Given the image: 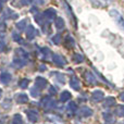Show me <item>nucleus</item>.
Here are the masks:
<instances>
[{
	"mask_svg": "<svg viewBox=\"0 0 124 124\" xmlns=\"http://www.w3.org/2000/svg\"><path fill=\"white\" fill-rule=\"evenodd\" d=\"M56 79H57V81H58L60 84H64V83H65V77H64V75L61 74V73H57Z\"/></svg>",
	"mask_w": 124,
	"mask_h": 124,
	"instance_id": "28",
	"label": "nucleus"
},
{
	"mask_svg": "<svg viewBox=\"0 0 124 124\" xmlns=\"http://www.w3.org/2000/svg\"><path fill=\"white\" fill-rule=\"evenodd\" d=\"M103 120L106 121L107 124H114V118L112 116V114L110 112H103L102 113Z\"/></svg>",
	"mask_w": 124,
	"mask_h": 124,
	"instance_id": "12",
	"label": "nucleus"
},
{
	"mask_svg": "<svg viewBox=\"0 0 124 124\" xmlns=\"http://www.w3.org/2000/svg\"><path fill=\"white\" fill-rule=\"evenodd\" d=\"M31 11H32V12H36L37 9H36V8H32V10H31Z\"/></svg>",
	"mask_w": 124,
	"mask_h": 124,
	"instance_id": "40",
	"label": "nucleus"
},
{
	"mask_svg": "<svg viewBox=\"0 0 124 124\" xmlns=\"http://www.w3.org/2000/svg\"><path fill=\"white\" fill-rule=\"evenodd\" d=\"M73 61H74L75 63H81V62L84 61V57L79 54H75L74 56H73Z\"/></svg>",
	"mask_w": 124,
	"mask_h": 124,
	"instance_id": "25",
	"label": "nucleus"
},
{
	"mask_svg": "<svg viewBox=\"0 0 124 124\" xmlns=\"http://www.w3.org/2000/svg\"><path fill=\"white\" fill-rule=\"evenodd\" d=\"M54 25H56V27L58 28V30H62V28L64 27V21H63V19H62V17H58V19H56Z\"/></svg>",
	"mask_w": 124,
	"mask_h": 124,
	"instance_id": "20",
	"label": "nucleus"
},
{
	"mask_svg": "<svg viewBox=\"0 0 124 124\" xmlns=\"http://www.w3.org/2000/svg\"><path fill=\"white\" fill-rule=\"evenodd\" d=\"M36 1H37V3H44L45 0H36Z\"/></svg>",
	"mask_w": 124,
	"mask_h": 124,
	"instance_id": "39",
	"label": "nucleus"
},
{
	"mask_svg": "<svg viewBox=\"0 0 124 124\" xmlns=\"http://www.w3.org/2000/svg\"><path fill=\"white\" fill-rule=\"evenodd\" d=\"M35 35H36V31H35V28L33 27V25L27 26V31H26V36H27V38L33 39L35 37Z\"/></svg>",
	"mask_w": 124,
	"mask_h": 124,
	"instance_id": "14",
	"label": "nucleus"
},
{
	"mask_svg": "<svg viewBox=\"0 0 124 124\" xmlns=\"http://www.w3.org/2000/svg\"><path fill=\"white\" fill-rule=\"evenodd\" d=\"M41 54H43V59H48L50 57V54H51V52H50V50L48 49V48H41Z\"/></svg>",
	"mask_w": 124,
	"mask_h": 124,
	"instance_id": "23",
	"label": "nucleus"
},
{
	"mask_svg": "<svg viewBox=\"0 0 124 124\" xmlns=\"http://www.w3.org/2000/svg\"><path fill=\"white\" fill-rule=\"evenodd\" d=\"M47 86V79L44 78L41 76H38L36 78V87H38L39 89H43Z\"/></svg>",
	"mask_w": 124,
	"mask_h": 124,
	"instance_id": "11",
	"label": "nucleus"
},
{
	"mask_svg": "<svg viewBox=\"0 0 124 124\" xmlns=\"http://www.w3.org/2000/svg\"><path fill=\"white\" fill-rule=\"evenodd\" d=\"M3 49H4V44L1 41V43H0V51H2Z\"/></svg>",
	"mask_w": 124,
	"mask_h": 124,
	"instance_id": "36",
	"label": "nucleus"
},
{
	"mask_svg": "<svg viewBox=\"0 0 124 124\" xmlns=\"http://www.w3.org/2000/svg\"><path fill=\"white\" fill-rule=\"evenodd\" d=\"M71 97H72L71 93L68 92V90H64V92H62V94L60 95V100L62 101V102H65V101L70 100Z\"/></svg>",
	"mask_w": 124,
	"mask_h": 124,
	"instance_id": "15",
	"label": "nucleus"
},
{
	"mask_svg": "<svg viewBox=\"0 0 124 124\" xmlns=\"http://www.w3.org/2000/svg\"><path fill=\"white\" fill-rule=\"evenodd\" d=\"M32 1H33V0H21V2L23 4H30Z\"/></svg>",
	"mask_w": 124,
	"mask_h": 124,
	"instance_id": "34",
	"label": "nucleus"
},
{
	"mask_svg": "<svg viewBox=\"0 0 124 124\" xmlns=\"http://www.w3.org/2000/svg\"><path fill=\"white\" fill-rule=\"evenodd\" d=\"M60 41H61V35L60 34H57V35H54V36L52 37V43H54V44L59 45V44H60Z\"/></svg>",
	"mask_w": 124,
	"mask_h": 124,
	"instance_id": "32",
	"label": "nucleus"
},
{
	"mask_svg": "<svg viewBox=\"0 0 124 124\" xmlns=\"http://www.w3.org/2000/svg\"><path fill=\"white\" fill-rule=\"evenodd\" d=\"M27 116H28V120L33 123L38 121V112H37L36 110H30V111L27 112Z\"/></svg>",
	"mask_w": 124,
	"mask_h": 124,
	"instance_id": "9",
	"label": "nucleus"
},
{
	"mask_svg": "<svg viewBox=\"0 0 124 124\" xmlns=\"http://www.w3.org/2000/svg\"><path fill=\"white\" fill-rule=\"evenodd\" d=\"M56 15H57L56 10L52 9V8L47 9V10L44 12V16H45L46 19H48V20H54L56 19Z\"/></svg>",
	"mask_w": 124,
	"mask_h": 124,
	"instance_id": "3",
	"label": "nucleus"
},
{
	"mask_svg": "<svg viewBox=\"0 0 124 124\" xmlns=\"http://www.w3.org/2000/svg\"><path fill=\"white\" fill-rule=\"evenodd\" d=\"M102 98H103V93L101 92V90H95L92 95V99H93V101H95V102L101 101Z\"/></svg>",
	"mask_w": 124,
	"mask_h": 124,
	"instance_id": "7",
	"label": "nucleus"
},
{
	"mask_svg": "<svg viewBox=\"0 0 124 124\" xmlns=\"http://www.w3.org/2000/svg\"><path fill=\"white\" fill-rule=\"evenodd\" d=\"M45 70H46V66H44V65L39 66V71H45Z\"/></svg>",
	"mask_w": 124,
	"mask_h": 124,
	"instance_id": "38",
	"label": "nucleus"
},
{
	"mask_svg": "<svg viewBox=\"0 0 124 124\" xmlns=\"http://www.w3.org/2000/svg\"><path fill=\"white\" fill-rule=\"evenodd\" d=\"M90 1L96 7H107L108 4H110L113 0H90Z\"/></svg>",
	"mask_w": 124,
	"mask_h": 124,
	"instance_id": "10",
	"label": "nucleus"
},
{
	"mask_svg": "<svg viewBox=\"0 0 124 124\" xmlns=\"http://www.w3.org/2000/svg\"><path fill=\"white\" fill-rule=\"evenodd\" d=\"M78 113H79V116H83V118H88V116H90L93 114V110L88 107H83L79 109Z\"/></svg>",
	"mask_w": 124,
	"mask_h": 124,
	"instance_id": "6",
	"label": "nucleus"
},
{
	"mask_svg": "<svg viewBox=\"0 0 124 124\" xmlns=\"http://www.w3.org/2000/svg\"><path fill=\"white\" fill-rule=\"evenodd\" d=\"M114 103H116V99H114L113 97H108V98L103 101V107L109 108V107H111V106H113Z\"/></svg>",
	"mask_w": 124,
	"mask_h": 124,
	"instance_id": "17",
	"label": "nucleus"
},
{
	"mask_svg": "<svg viewBox=\"0 0 124 124\" xmlns=\"http://www.w3.org/2000/svg\"><path fill=\"white\" fill-rule=\"evenodd\" d=\"M65 46L68 48H72L73 46H74V39H73L71 36H66V38H65Z\"/></svg>",
	"mask_w": 124,
	"mask_h": 124,
	"instance_id": "22",
	"label": "nucleus"
},
{
	"mask_svg": "<svg viewBox=\"0 0 124 124\" xmlns=\"http://www.w3.org/2000/svg\"><path fill=\"white\" fill-rule=\"evenodd\" d=\"M1 10H2V4H1V1H0V12H1Z\"/></svg>",
	"mask_w": 124,
	"mask_h": 124,
	"instance_id": "41",
	"label": "nucleus"
},
{
	"mask_svg": "<svg viewBox=\"0 0 124 124\" xmlns=\"http://www.w3.org/2000/svg\"><path fill=\"white\" fill-rule=\"evenodd\" d=\"M13 64H14L15 66H17V68H22V66H24L26 64V61L24 60V59H14V61H13Z\"/></svg>",
	"mask_w": 124,
	"mask_h": 124,
	"instance_id": "19",
	"label": "nucleus"
},
{
	"mask_svg": "<svg viewBox=\"0 0 124 124\" xmlns=\"http://www.w3.org/2000/svg\"><path fill=\"white\" fill-rule=\"evenodd\" d=\"M15 54H16V57H19V58H24V59L27 57V54H26V52L24 51V49H22V48H17V49L15 50Z\"/></svg>",
	"mask_w": 124,
	"mask_h": 124,
	"instance_id": "21",
	"label": "nucleus"
},
{
	"mask_svg": "<svg viewBox=\"0 0 124 124\" xmlns=\"http://www.w3.org/2000/svg\"><path fill=\"white\" fill-rule=\"evenodd\" d=\"M120 99H121L122 101H124V92H123V93H121V94H120Z\"/></svg>",
	"mask_w": 124,
	"mask_h": 124,
	"instance_id": "37",
	"label": "nucleus"
},
{
	"mask_svg": "<svg viewBox=\"0 0 124 124\" xmlns=\"http://www.w3.org/2000/svg\"><path fill=\"white\" fill-rule=\"evenodd\" d=\"M41 105H43V107L45 108L46 110H50L56 107V101H54V99H51L50 97H45V98L41 100Z\"/></svg>",
	"mask_w": 124,
	"mask_h": 124,
	"instance_id": "2",
	"label": "nucleus"
},
{
	"mask_svg": "<svg viewBox=\"0 0 124 124\" xmlns=\"http://www.w3.org/2000/svg\"><path fill=\"white\" fill-rule=\"evenodd\" d=\"M31 95H32L33 97H35V98L38 97L39 96V88L36 87V86L33 87V88H31Z\"/></svg>",
	"mask_w": 124,
	"mask_h": 124,
	"instance_id": "30",
	"label": "nucleus"
},
{
	"mask_svg": "<svg viewBox=\"0 0 124 124\" xmlns=\"http://www.w3.org/2000/svg\"><path fill=\"white\" fill-rule=\"evenodd\" d=\"M70 85H71V87H72L74 90H79V88H81V83H79V79L77 78L76 76H72V77H71Z\"/></svg>",
	"mask_w": 124,
	"mask_h": 124,
	"instance_id": "5",
	"label": "nucleus"
},
{
	"mask_svg": "<svg viewBox=\"0 0 124 124\" xmlns=\"http://www.w3.org/2000/svg\"><path fill=\"white\" fill-rule=\"evenodd\" d=\"M28 83H30V79H27V78H22L21 81H20V84H19V85H20V87L24 89V88H26V87L28 86Z\"/></svg>",
	"mask_w": 124,
	"mask_h": 124,
	"instance_id": "27",
	"label": "nucleus"
},
{
	"mask_svg": "<svg viewBox=\"0 0 124 124\" xmlns=\"http://www.w3.org/2000/svg\"><path fill=\"white\" fill-rule=\"evenodd\" d=\"M44 14H36L35 15V20H36V22L39 24V25H44V22H45V20H44Z\"/></svg>",
	"mask_w": 124,
	"mask_h": 124,
	"instance_id": "26",
	"label": "nucleus"
},
{
	"mask_svg": "<svg viewBox=\"0 0 124 124\" xmlns=\"http://www.w3.org/2000/svg\"><path fill=\"white\" fill-rule=\"evenodd\" d=\"M1 1H7V0H1Z\"/></svg>",
	"mask_w": 124,
	"mask_h": 124,
	"instance_id": "43",
	"label": "nucleus"
},
{
	"mask_svg": "<svg viewBox=\"0 0 124 124\" xmlns=\"http://www.w3.org/2000/svg\"><path fill=\"white\" fill-rule=\"evenodd\" d=\"M85 81H86V83H88L89 85H95V84H97L96 77H95V75L93 74L92 72H86V74H85Z\"/></svg>",
	"mask_w": 124,
	"mask_h": 124,
	"instance_id": "4",
	"label": "nucleus"
},
{
	"mask_svg": "<svg viewBox=\"0 0 124 124\" xmlns=\"http://www.w3.org/2000/svg\"><path fill=\"white\" fill-rule=\"evenodd\" d=\"M15 100H16V102L17 103H25V102H27V100H28V97L26 96L25 94H17L16 96H15Z\"/></svg>",
	"mask_w": 124,
	"mask_h": 124,
	"instance_id": "13",
	"label": "nucleus"
},
{
	"mask_svg": "<svg viewBox=\"0 0 124 124\" xmlns=\"http://www.w3.org/2000/svg\"><path fill=\"white\" fill-rule=\"evenodd\" d=\"M11 78H12V76H11V74H9V73H2V74L0 75V79H1V82L3 84H9Z\"/></svg>",
	"mask_w": 124,
	"mask_h": 124,
	"instance_id": "16",
	"label": "nucleus"
},
{
	"mask_svg": "<svg viewBox=\"0 0 124 124\" xmlns=\"http://www.w3.org/2000/svg\"><path fill=\"white\" fill-rule=\"evenodd\" d=\"M25 25H26V21L25 20H22L21 22H17L16 23V27L19 28L20 31H23L25 28Z\"/></svg>",
	"mask_w": 124,
	"mask_h": 124,
	"instance_id": "31",
	"label": "nucleus"
},
{
	"mask_svg": "<svg viewBox=\"0 0 124 124\" xmlns=\"http://www.w3.org/2000/svg\"><path fill=\"white\" fill-rule=\"evenodd\" d=\"M0 97H1V89H0Z\"/></svg>",
	"mask_w": 124,
	"mask_h": 124,
	"instance_id": "42",
	"label": "nucleus"
},
{
	"mask_svg": "<svg viewBox=\"0 0 124 124\" xmlns=\"http://www.w3.org/2000/svg\"><path fill=\"white\" fill-rule=\"evenodd\" d=\"M68 111L70 112V113H74V112H76V109H77V106L76 103L74 102V101H71V102H69L68 105Z\"/></svg>",
	"mask_w": 124,
	"mask_h": 124,
	"instance_id": "18",
	"label": "nucleus"
},
{
	"mask_svg": "<svg viewBox=\"0 0 124 124\" xmlns=\"http://www.w3.org/2000/svg\"><path fill=\"white\" fill-rule=\"evenodd\" d=\"M49 90H50V93H51L52 95H54V94H56V93H57V92H56V89H54V87H52V86L49 88Z\"/></svg>",
	"mask_w": 124,
	"mask_h": 124,
	"instance_id": "35",
	"label": "nucleus"
},
{
	"mask_svg": "<svg viewBox=\"0 0 124 124\" xmlns=\"http://www.w3.org/2000/svg\"><path fill=\"white\" fill-rule=\"evenodd\" d=\"M52 60H54V62L58 66H63L64 64H65V59H64L62 56H60V54H54Z\"/></svg>",
	"mask_w": 124,
	"mask_h": 124,
	"instance_id": "8",
	"label": "nucleus"
},
{
	"mask_svg": "<svg viewBox=\"0 0 124 124\" xmlns=\"http://www.w3.org/2000/svg\"><path fill=\"white\" fill-rule=\"evenodd\" d=\"M13 124H23V121H22V116L20 114H15L13 116Z\"/></svg>",
	"mask_w": 124,
	"mask_h": 124,
	"instance_id": "29",
	"label": "nucleus"
},
{
	"mask_svg": "<svg viewBox=\"0 0 124 124\" xmlns=\"http://www.w3.org/2000/svg\"><path fill=\"white\" fill-rule=\"evenodd\" d=\"M116 114L120 118H123L124 116V106H119L116 109Z\"/></svg>",
	"mask_w": 124,
	"mask_h": 124,
	"instance_id": "24",
	"label": "nucleus"
},
{
	"mask_svg": "<svg viewBox=\"0 0 124 124\" xmlns=\"http://www.w3.org/2000/svg\"><path fill=\"white\" fill-rule=\"evenodd\" d=\"M12 36H13V38H14V40L15 41H17V43H21V36H20V35L19 34H16V33H13V34H12Z\"/></svg>",
	"mask_w": 124,
	"mask_h": 124,
	"instance_id": "33",
	"label": "nucleus"
},
{
	"mask_svg": "<svg viewBox=\"0 0 124 124\" xmlns=\"http://www.w3.org/2000/svg\"><path fill=\"white\" fill-rule=\"evenodd\" d=\"M110 15H111V16L116 20V23H118L119 25H120V27L124 31V19L122 17V15L119 13V11H116V9H113V10L110 11Z\"/></svg>",
	"mask_w": 124,
	"mask_h": 124,
	"instance_id": "1",
	"label": "nucleus"
}]
</instances>
